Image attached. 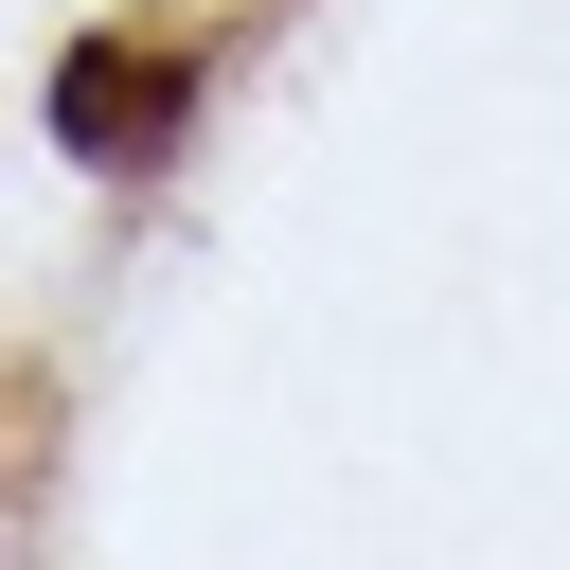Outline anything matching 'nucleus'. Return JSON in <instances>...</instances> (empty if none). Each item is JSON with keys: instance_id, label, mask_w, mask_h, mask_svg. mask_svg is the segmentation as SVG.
I'll list each match as a JSON object with an SVG mask.
<instances>
[{"instance_id": "1", "label": "nucleus", "mask_w": 570, "mask_h": 570, "mask_svg": "<svg viewBox=\"0 0 570 570\" xmlns=\"http://www.w3.org/2000/svg\"><path fill=\"white\" fill-rule=\"evenodd\" d=\"M178 107H196V53H125V36H89V53L53 71V142H89V160H160Z\"/></svg>"}]
</instances>
